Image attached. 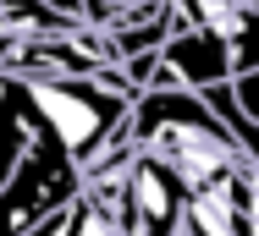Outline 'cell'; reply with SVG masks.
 I'll list each match as a JSON object with an SVG mask.
<instances>
[{"instance_id": "6da1fadb", "label": "cell", "mask_w": 259, "mask_h": 236, "mask_svg": "<svg viewBox=\"0 0 259 236\" xmlns=\"http://www.w3.org/2000/svg\"><path fill=\"white\" fill-rule=\"evenodd\" d=\"M77 192H83V165L72 159L66 143L55 138L50 121H39L28 148H22V159H17V170L0 187V236H28L39 220H50L55 209H66Z\"/></svg>"}, {"instance_id": "3957f363", "label": "cell", "mask_w": 259, "mask_h": 236, "mask_svg": "<svg viewBox=\"0 0 259 236\" xmlns=\"http://www.w3.org/2000/svg\"><path fill=\"white\" fill-rule=\"evenodd\" d=\"M226 77H237L232 44L209 28H177L160 49L155 88H209V83H226Z\"/></svg>"}, {"instance_id": "7a4b0ae2", "label": "cell", "mask_w": 259, "mask_h": 236, "mask_svg": "<svg viewBox=\"0 0 259 236\" xmlns=\"http://www.w3.org/2000/svg\"><path fill=\"white\" fill-rule=\"evenodd\" d=\"M188 220V182L149 148L127 165V236H182Z\"/></svg>"}]
</instances>
